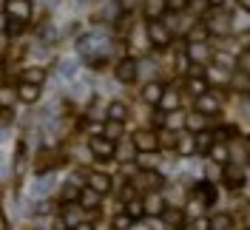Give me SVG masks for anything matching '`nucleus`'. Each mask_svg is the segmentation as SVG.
I'll list each match as a JSON object with an SVG mask.
<instances>
[{
	"instance_id": "nucleus-1",
	"label": "nucleus",
	"mask_w": 250,
	"mask_h": 230,
	"mask_svg": "<svg viewBox=\"0 0 250 230\" xmlns=\"http://www.w3.org/2000/svg\"><path fill=\"white\" fill-rule=\"evenodd\" d=\"M145 31H148V46L154 48V51H165V48L171 46L173 31L168 29L162 20H154V23H148V26H145Z\"/></svg>"
},
{
	"instance_id": "nucleus-2",
	"label": "nucleus",
	"mask_w": 250,
	"mask_h": 230,
	"mask_svg": "<svg viewBox=\"0 0 250 230\" xmlns=\"http://www.w3.org/2000/svg\"><path fill=\"white\" fill-rule=\"evenodd\" d=\"M205 26L210 29V34H228V31H230V12H228V6L210 9V12L205 15Z\"/></svg>"
},
{
	"instance_id": "nucleus-3",
	"label": "nucleus",
	"mask_w": 250,
	"mask_h": 230,
	"mask_svg": "<svg viewBox=\"0 0 250 230\" xmlns=\"http://www.w3.org/2000/svg\"><path fill=\"white\" fill-rule=\"evenodd\" d=\"M131 185L137 188V190H148V193H156V190H162V185H165V179L159 176V170H151V168H145V170H137V176L131 179Z\"/></svg>"
},
{
	"instance_id": "nucleus-4",
	"label": "nucleus",
	"mask_w": 250,
	"mask_h": 230,
	"mask_svg": "<svg viewBox=\"0 0 250 230\" xmlns=\"http://www.w3.org/2000/svg\"><path fill=\"white\" fill-rule=\"evenodd\" d=\"M88 151L100 162H105V159H114L117 156V142L108 137H88Z\"/></svg>"
},
{
	"instance_id": "nucleus-5",
	"label": "nucleus",
	"mask_w": 250,
	"mask_h": 230,
	"mask_svg": "<svg viewBox=\"0 0 250 230\" xmlns=\"http://www.w3.org/2000/svg\"><path fill=\"white\" fill-rule=\"evenodd\" d=\"M131 142H134L137 153H148V156L162 148V139H159V134H154V131H137V134L131 137Z\"/></svg>"
},
{
	"instance_id": "nucleus-6",
	"label": "nucleus",
	"mask_w": 250,
	"mask_h": 230,
	"mask_svg": "<svg viewBox=\"0 0 250 230\" xmlns=\"http://www.w3.org/2000/svg\"><path fill=\"white\" fill-rule=\"evenodd\" d=\"M222 185L225 188H230V190H239V188H245L248 185V173L242 165H236V162H228L225 168H222Z\"/></svg>"
},
{
	"instance_id": "nucleus-7",
	"label": "nucleus",
	"mask_w": 250,
	"mask_h": 230,
	"mask_svg": "<svg viewBox=\"0 0 250 230\" xmlns=\"http://www.w3.org/2000/svg\"><path fill=\"white\" fill-rule=\"evenodd\" d=\"M114 77L120 80V83H137V77H140V60L137 57H125L114 65Z\"/></svg>"
},
{
	"instance_id": "nucleus-8",
	"label": "nucleus",
	"mask_w": 250,
	"mask_h": 230,
	"mask_svg": "<svg viewBox=\"0 0 250 230\" xmlns=\"http://www.w3.org/2000/svg\"><path fill=\"white\" fill-rule=\"evenodd\" d=\"M3 15L9 17V20L29 23V17H31V0H6V6H3Z\"/></svg>"
},
{
	"instance_id": "nucleus-9",
	"label": "nucleus",
	"mask_w": 250,
	"mask_h": 230,
	"mask_svg": "<svg viewBox=\"0 0 250 230\" xmlns=\"http://www.w3.org/2000/svg\"><path fill=\"white\" fill-rule=\"evenodd\" d=\"M85 185L94 188L100 196H105V193H111V188H114V179H111L108 173H103V170H88L85 173Z\"/></svg>"
},
{
	"instance_id": "nucleus-10",
	"label": "nucleus",
	"mask_w": 250,
	"mask_h": 230,
	"mask_svg": "<svg viewBox=\"0 0 250 230\" xmlns=\"http://www.w3.org/2000/svg\"><path fill=\"white\" fill-rule=\"evenodd\" d=\"M196 111L199 114H205V117H216L219 111H222V100L216 97V91H208L205 97H196Z\"/></svg>"
},
{
	"instance_id": "nucleus-11",
	"label": "nucleus",
	"mask_w": 250,
	"mask_h": 230,
	"mask_svg": "<svg viewBox=\"0 0 250 230\" xmlns=\"http://www.w3.org/2000/svg\"><path fill=\"white\" fill-rule=\"evenodd\" d=\"M188 51V57L193 60V65H208V63H213V51L208 48V43H190V46L185 48Z\"/></svg>"
},
{
	"instance_id": "nucleus-12",
	"label": "nucleus",
	"mask_w": 250,
	"mask_h": 230,
	"mask_svg": "<svg viewBox=\"0 0 250 230\" xmlns=\"http://www.w3.org/2000/svg\"><path fill=\"white\" fill-rule=\"evenodd\" d=\"M165 91H168V88H165L159 80H151V83H145V85H142V100H145L148 105H156V108H159L162 97H165Z\"/></svg>"
},
{
	"instance_id": "nucleus-13",
	"label": "nucleus",
	"mask_w": 250,
	"mask_h": 230,
	"mask_svg": "<svg viewBox=\"0 0 250 230\" xmlns=\"http://www.w3.org/2000/svg\"><path fill=\"white\" fill-rule=\"evenodd\" d=\"M168 208H171V205L165 202V196H162L159 190H156V193H148V196H145V213H148V216H159V219H162Z\"/></svg>"
},
{
	"instance_id": "nucleus-14",
	"label": "nucleus",
	"mask_w": 250,
	"mask_h": 230,
	"mask_svg": "<svg viewBox=\"0 0 250 230\" xmlns=\"http://www.w3.org/2000/svg\"><path fill=\"white\" fill-rule=\"evenodd\" d=\"M213 65H216L219 71H239V54H228V51H213Z\"/></svg>"
},
{
	"instance_id": "nucleus-15",
	"label": "nucleus",
	"mask_w": 250,
	"mask_h": 230,
	"mask_svg": "<svg viewBox=\"0 0 250 230\" xmlns=\"http://www.w3.org/2000/svg\"><path fill=\"white\" fill-rule=\"evenodd\" d=\"M196 151H199V145H196V134L182 131V134H179V142H176V153H179V156H193Z\"/></svg>"
},
{
	"instance_id": "nucleus-16",
	"label": "nucleus",
	"mask_w": 250,
	"mask_h": 230,
	"mask_svg": "<svg viewBox=\"0 0 250 230\" xmlns=\"http://www.w3.org/2000/svg\"><path fill=\"white\" fill-rule=\"evenodd\" d=\"M185 88L193 97H205V94L210 91V83H208V77L205 74H193V77H188L185 80Z\"/></svg>"
},
{
	"instance_id": "nucleus-17",
	"label": "nucleus",
	"mask_w": 250,
	"mask_h": 230,
	"mask_svg": "<svg viewBox=\"0 0 250 230\" xmlns=\"http://www.w3.org/2000/svg\"><path fill=\"white\" fill-rule=\"evenodd\" d=\"M145 17H148V23H154V20H162V15L168 12V0H145Z\"/></svg>"
},
{
	"instance_id": "nucleus-18",
	"label": "nucleus",
	"mask_w": 250,
	"mask_h": 230,
	"mask_svg": "<svg viewBox=\"0 0 250 230\" xmlns=\"http://www.w3.org/2000/svg\"><path fill=\"white\" fill-rule=\"evenodd\" d=\"M208 159H210L213 165H222V168H225V165L230 162V145H228V142H216V145L210 148V153H208Z\"/></svg>"
},
{
	"instance_id": "nucleus-19",
	"label": "nucleus",
	"mask_w": 250,
	"mask_h": 230,
	"mask_svg": "<svg viewBox=\"0 0 250 230\" xmlns=\"http://www.w3.org/2000/svg\"><path fill=\"white\" fill-rule=\"evenodd\" d=\"M100 202H103V196H100L94 188H88V185H85V188H83V193H80L77 205L83 208V210H97V208H100Z\"/></svg>"
},
{
	"instance_id": "nucleus-20",
	"label": "nucleus",
	"mask_w": 250,
	"mask_h": 230,
	"mask_svg": "<svg viewBox=\"0 0 250 230\" xmlns=\"http://www.w3.org/2000/svg\"><path fill=\"white\" fill-rule=\"evenodd\" d=\"M105 120H117V123H125L128 120V105L123 100H111L105 105Z\"/></svg>"
},
{
	"instance_id": "nucleus-21",
	"label": "nucleus",
	"mask_w": 250,
	"mask_h": 230,
	"mask_svg": "<svg viewBox=\"0 0 250 230\" xmlns=\"http://www.w3.org/2000/svg\"><path fill=\"white\" fill-rule=\"evenodd\" d=\"M46 68H40V65H29V68H23L20 71V83H31V85H43V80H46Z\"/></svg>"
},
{
	"instance_id": "nucleus-22",
	"label": "nucleus",
	"mask_w": 250,
	"mask_h": 230,
	"mask_svg": "<svg viewBox=\"0 0 250 230\" xmlns=\"http://www.w3.org/2000/svg\"><path fill=\"white\" fill-rule=\"evenodd\" d=\"M17 100H20V103H26V105L37 103V100H40V85H31V83H20V85H17Z\"/></svg>"
},
{
	"instance_id": "nucleus-23",
	"label": "nucleus",
	"mask_w": 250,
	"mask_h": 230,
	"mask_svg": "<svg viewBox=\"0 0 250 230\" xmlns=\"http://www.w3.org/2000/svg\"><path fill=\"white\" fill-rule=\"evenodd\" d=\"M193 196H196V199H202L205 205H216V188L208 182V179H205V182H196Z\"/></svg>"
},
{
	"instance_id": "nucleus-24",
	"label": "nucleus",
	"mask_w": 250,
	"mask_h": 230,
	"mask_svg": "<svg viewBox=\"0 0 250 230\" xmlns=\"http://www.w3.org/2000/svg\"><path fill=\"white\" fill-rule=\"evenodd\" d=\"M185 125H188V114H182V111H173V114H165V125H162V128L182 134V131H185Z\"/></svg>"
},
{
	"instance_id": "nucleus-25",
	"label": "nucleus",
	"mask_w": 250,
	"mask_h": 230,
	"mask_svg": "<svg viewBox=\"0 0 250 230\" xmlns=\"http://www.w3.org/2000/svg\"><path fill=\"white\" fill-rule=\"evenodd\" d=\"M125 213L131 216L134 222H140V219H145V196H137V199H131V202H125V208H123Z\"/></svg>"
},
{
	"instance_id": "nucleus-26",
	"label": "nucleus",
	"mask_w": 250,
	"mask_h": 230,
	"mask_svg": "<svg viewBox=\"0 0 250 230\" xmlns=\"http://www.w3.org/2000/svg\"><path fill=\"white\" fill-rule=\"evenodd\" d=\"M208 120H210V117H205V114H199V111H193V114H188L185 131H190V134H205V128H208Z\"/></svg>"
},
{
	"instance_id": "nucleus-27",
	"label": "nucleus",
	"mask_w": 250,
	"mask_h": 230,
	"mask_svg": "<svg viewBox=\"0 0 250 230\" xmlns=\"http://www.w3.org/2000/svg\"><path fill=\"white\" fill-rule=\"evenodd\" d=\"M179 105H182V100H179V94L176 91H165V97H162V103H159V108L156 111H162V114H173V111H179Z\"/></svg>"
},
{
	"instance_id": "nucleus-28",
	"label": "nucleus",
	"mask_w": 250,
	"mask_h": 230,
	"mask_svg": "<svg viewBox=\"0 0 250 230\" xmlns=\"http://www.w3.org/2000/svg\"><path fill=\"white\" fill-rule=\"evenodd\" d=\"M103 137L114 139V142H120L125 137V123H117V120H105V134Z\"/></svg>"
},
{
	"instance_id": "nucleus-29",
	"label": "nucleus",
	"mask_w": 250,
	"mask_h": 230,
	"mask_svg": "<svg viewBox=\"0 0 250 230\" xmlns=\"http://www.w3.org/2000/svg\"><path fill=\"white\" fill-rule=\"evenodd\" d=\"M80 193H83V188L80 185H74V182H62V202L65 205H71V202H80Z\"/></svg>"
},
{
	"instance_id": "nucleus-30",
	"label": "nucleus",
	"mask_w": 250,
	"mask_h": 230,
	"mask_svg": "<svg viewBox=\"0 0 250 230\" xmlns=\"http://www.w3.org/2000/svg\"><path fill=\"white\" fill-rule=\"evenodd\" d=\"M162 222H165V225H171V228H179V225L185 222L182 208H168V210H165V216H162Z\"/></svg>"
},
{
	"instance_id": "nucleus-31",
	"label": "nucleus",
	"mask_w": 250,
	"mask_h": 230,
	"mask_svg": "<svg viewBox=\"0 0 250 230\" xmlns=\"http://www.w3.org/2000/svg\"><path fill=\"white\" fill-rule=\"evenodd\" d=\"M210 222H213V230H233V216L230 213H216Z\"/></svg>"
},
{
	"instance_id": "nucleus-32",
	"label": "nucleus",
	"mask_w": 250,
	"mask_h": 230,
	"mask_svg": "<svg viewBox=\"0 0 250 230\" xmlns=\"http://www.w3.org/2000/svg\"><path fill=\"white\" fill-rule=\"evenodd\" d=\"M159 139H162V148H176L179 134L176 131H168V128H159Z\"/></svg>"
},
{
	"instance_id": "nucleus-33",
	"label": "nucleus",
	"mask_w": 250,
	"mask_h": 230,
	"mask_svg": "<svg viewBox=\"0 0 250 230\" xmlns=\"http://www.w3.org/2000/svg\"><path fill=\"white\" fill-rule=\"evenodd\" d=\"M60 80L62 83H74V80H77V65H74V63H62L60 65Z\"/></svg>"
},
{
	"instance_id": "nucleus-34",
	"label": "nucleus",
	"mask_w": 250,
	"mask_h": 230,
	"mask_svg": "<svg viewBox=\"0 0 250 230\" xmlns=\"http://www.w3.org/2000/svg\"><path fill=\"white\" fill-rule=\"evenodd\" d=\"M48 190H51V176L46 173V179H43V176L37 179V185H34V190H31V193L40 199V196H48Z\"/></svg>"
},
{
	"instance_id": "nucleus-35",
	"label": "nucleus",
	"mask_w": 250,
	"mask_h": 230,
	"mask_svg": "<svg viewBox=\"0 0 250 230\" xmlns=\"http://www.w3.org/2000/svg\"><path fill=\"white\" fill-rule=\"evenodd\" d=\"M190 3H193V0H168V12H173V15H182V12H188V9H190Z\"/></svg>"
},
{
	"instance_id": "nucleus-36",
	"label": "nucleus",
	"mask_w": 250,
	"mask_h": 230,
	"mask_svg": "<svg viewBox=\"0 0 250 230\" xmlns=\"http://www.w3.org/2000/svg\"><path fill=\"white\" fill-rule=\"evenodd\" d=\"M131 225H134V219H131V216L125 213V210H123V213H117V216H114V230H128Z\"/></svg>"
},
{
	"instance_id": "nucleus-37",
	"label": "nucleus",
	"mask_w": 250,
	"mask_h": 230,
	"mask_svg": "<svg viewBox=\"0 0 250 230\" xmlns=\"http://www.w3.org/2000/svg\"><path fill=\"white\" fill-rule=\"evenodd\" d=\"M20 31H26V23H20V20H9V17H6V34L15 37V34H20Z\"/></svg>"
},
{
	"instance_id": "nucleus-38",
	"label": "nucleus",
	"mask_w": 250,
	"mask_h": 230,
	"mask_svg": "<svg viewBox=\"0 0 250 230\" xmlns=\"http://www.w3.org/2000/svg\"><path fill=\"white\" fill-rule=\"evenodd\" d=\"M190 230H213V222L205 219V216H196V219L190 222Z\"/></svg>"
},
{
	"instance_id": "nucleus-39",
	"label": "nucleus",
	"mask_w": 250,
	"mask_h": 230,
	"mask_svg": "<svg viewBox=\"0 0 250 230\" xmlns=\"http://www.w3.org/2000/svg\"><path fill=\"white\" fill-rule=\"evenodd\" d=\"M239 71L250 74V48H245V51L239 54Z\"/></svg>"
},
{
	"instance_id": "nucleus-40",
	"label": "nucleus",
	"mask_w": 250,
	"mask_h": 230,
	"mask_svg": "<svg viewBox=\"0 0 250 230\" xmlns=\"http://www.w3.org/2000/svg\"><path fill=\"white\" fill-rule=\"evenodd\" d=\"M15 97H17V91H12V88H3V108H12Z\"/></svg>"
},
{
	"instance_id": "nucleus-41",
	"label": "nucleus",
	"mask_w": 250,
	"mask_h": 230,
	"mask_svg": "<svg viewBox=\"0 0 250 230\" xmlns=\"http://www.w3.org/2000/svg\"><path fill=\"white\" fill-rule=\"evenodd\" d=\"M12 123H15V108H3V128H9Z\"/></svg>"
},
{
	"instance_id": "nucleus-42",
	"label": "nucleus",
	"mask_w": 250,
	"mask_h": 230,
	"mask_svg": "<svg viewBox=\"0 0 250 230\" xmlns=\"http://www.w3.org/2000/svg\"><path fill=\"white\" fill-rule=\"evenodd\" d=\"M34 213H51V205H48V202H37V205H34Z\"/></svg>"
},
{
	"instance_id": "nucleus-43",
	"label": "nucleus",
	"mask_w": 250,
	"mask_h": 230,
	"mask_svg": "<svg viewBox=\"0 0 250 230\" xmlns=\"http://www.w3.org/2000/svg\"><path fill=\"white\" fill-rule=\"evenodd\" d=\"M225 3H228V0H208V6H210V9H222Z\"/></svg>"
},
{
	"instance_id": "nucleus-44",
	"label": "nucleus",
	"mask_w": 250,
	"mask_h": 230,
	"mask_svg": "<svg viewBox=\"0 0 250 230\" xmlns=\"http://www.w3.org/2000/svg\"><path fill=\"white\" fill-rule=\"evenodd\" d=\"M71 230H97L94 225H88V222H80L77 228H71Z\"/></svg>"
},
{
	"instance_id": "nucleus-45",
	"label": "nucleus",
	"mask_w": 250,
	"mask_h": 230,
	"mask_svg": "<svg viewBox=\"0 0 250 230\" xmlns=\"http://www.w3.org/2000/svg\"><path fill=\"white\" fill-rule=\"evenodd\" d=\"M236 3H239V6H242L245 12H250V0H236Z\"/></svg>"
},
{
	"instance_id": "nucleus-46",
	"label": "nucleus",
	"mask_w": 250,
	"mask_h": 230,
	"mask_svg": "<svg viewBox=\"0 0 250 230\" xmlns=\"http://www.w3.org/2000/svg\"><path fill=\"white\" fill-rule=\"evenodd\" d=\"M245 151H248V156H250V134L245 137Z\"/></svg>"
},
{
	"instance_id": "nucleus-47",
	"label": "nucleus",
	"mask_w": 250,
	"mask_h": 230,
	"mask_svg": "<svg viewBox=\"0 0 250 230\" xmlns=\"http://www.w3.org/2000/svg\"><path fill=\"white\" fill-rule=\"evenodd\" d=\"M248 230H250V228H248Z\"/></svg>"
}]
</instances>
